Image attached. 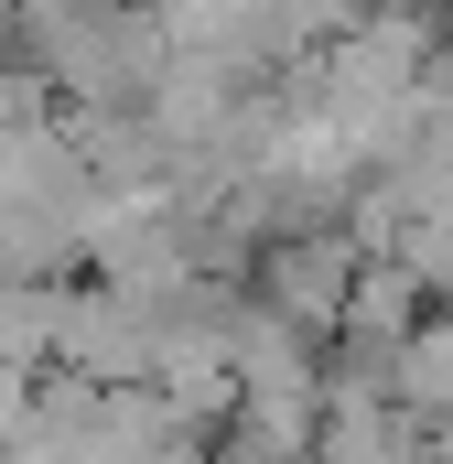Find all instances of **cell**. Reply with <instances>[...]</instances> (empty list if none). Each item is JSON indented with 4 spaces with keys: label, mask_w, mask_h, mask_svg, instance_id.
<instances>
[{
    "label": "cell",
    "mask_w": 453,
    "mask_h": 464,
    "mask_svg": "<svg viewBox=\"0 0 453 464\" xmlns=\"http://www.w3.org/2000/svg\"><path fill=\"white\" fill-rule=\"evenodd\" d=\"M389 400H400V421H421V432H443V421H453V314H432V324L400 346Z\"/></svg>",
    "instance_id": "3957f363"
},
{
    "label": "cell",
    "mask_w": 453,
    "mask_h": 464,
    "mask_svg": "<svg viewBox=\"0 0 453 464\" xmlns=\"http://www.w3.org/2000/svg\"><path fill=\"white\" fill-rule=\"evenodd\" d=\"M356 281H367V248L345 227H292L259 248V270H248V303H270L281 324H303L313 346H335L345 303H356Z\"/></svg>",
    "instance_id": "6da1fadb"
},
{
    "label": "cell",
    "mask_w": 453,
    "mask_h": 464,
    "mask_svg": "<svg viewBox=\"0 0 453 464\" xmlns=\"http://www.w3.org/2000/svg\"><path fill=\"white\" fill-rule=\"evenodd\" d=\"M432 464H453V421H443V432H432Z\"/></svg>",
    "instance_id": "5b68a950"
},
{
    "label": "cell",
    "mask_w": 453,
    "mask_h": 464,
    "mask_svg": "<svg viewBox=\"0 0 453 464\" xmlns=\"http://www.w3.org/2000/svg\"><path fill=\"white\" fill-rule=\"evenodd\" d=\"M76 281H0V367H54Z\"/></svg>",
    "instance_id": "277c9868"
},
{
    "label": "cell",
    "mask_w": 453,
    "mask_h": 464,
    "mask_svg": "<svg viewBox=\"0 0 453 464\" xmlns=\"http://www.w3.org/2000/svg\"><path fill=\"white\" fill-rule=\"evenodd\" d=\"M65 378H87V389H151V367H162V314L151 303H130L109 281H76L65 292V346H54Z\"/></svg>",
    "instance_id": "7a4b0ae2"
}]
</instances>
